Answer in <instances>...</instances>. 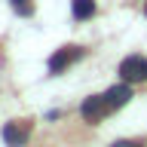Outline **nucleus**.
<instances>
[{"mask_svg":"<svg viewBox=\"0 0 147 147\" xmlns=\"http://www.w3.org/2000/svg\"><path fill=\"white\" fill-rule=\"evenodd\" d=\"M119 77L126 83H144L147 80V58L141 55H129L119 61Z\"/></svg>","mask_w":147,"mask_h":147,"instance_id":"1","label":"nucleus"},{"mask_svg":"<svg viewBox=\"0 0 147 147\" xmlns=\"http://www.w3.org/2000/svg\"><path fill=\"white\" fill-rule=\"evenodd\" d=\"M107 101H104V95H92V98H86L80 104V117L86 119V123H98L104 113H107Z\"/></svg>","mask_w":147,"mask_h":147,"instance_id":"2","label":"nucleus"},{"mask_svg":"<svg viewBox=\"0 0 147 147\" xmlns=\"http://www.w3.org/2000/svg\"><path fill=\"white\" fill-rule=\"evenodd\" d=\"M28 138H31V123H6V129H3L6 147H25Z\"/></svg>","mask_w":147,"mask_h":147,"instance_id":"3","label":"nucleus"},{"mask_svg":"<svg viewBox=\"0 0 147 147\" xmlns=\"http://www.w3.org/2000/svg\"><path fill=\"white\" fill-rule=\"evenodd\" d=\"M77 58H83V49H80V46H61V49L49 58V71L58 74V71H64L67 64H74Z\"/></svg>","mask_w":147,"mask_h":147,"instance_id":"4","label":"nucleus"},{"mask_svg":"<svg viewBox=\"0 0 147 147\" xmlns=\"http://www.w3.org/2000/svg\"><path fill=\"white\" fill-rule=\"evenodd\" d=\"M129 98H132V89H129V83H119V86H110V89L104 92V101H107V107H110V110L123 107V104H126Z\"/></svg>","mask_w":147,"mask_h":147,"instance_id":"5","label":"nucleus"},{"mask_svg":"<svg viewBox=\"0 0 147 147\" xmlns=\"http://www.w3.org/2000/svg\"><path fill=\"white\" fill-rule=\"evenodd\" d=\"M71 12H74V18H92L95 16V0H71Z\"/></svg>","mask_w":147,"mask_h":147,"instance_id":"6","label":"nucleus"},{"mask_svg":"<svg viewBox=\"0 0 147 147\" xmlns=\"http://www.w3.org/2000/svg\"><path fill=\"white\" fill-rule=\"evenodd\" d=\"M9 3H12V9H16V12H18L22 18L34 16V3H31V0H9Z\"/></svg>","mask_w":147,"mask_h":147,"instance_id":"7","label":"nucleus"},{"mask_svg":"<svg viewBox=\"0 0 147 147\" xmlns=\"http://www.w3.org/2000/svg\"><path fill=\"white\" fill-rule=\"evenodd\" d=\"M113 147H141V144H135V141H113Z\"/></svg>","mask_w":147,"mask_h":147,"instance_id":"8","label":"nucleus"},{"mask_svg":"<svg viewBox=\"0 0 147 147\" xmlns=\"http://www.w3.org/2000/svg\"><path fill=\"white\" fill-rule=\"evenodd\" d=\"M144 12H147V6H144Z\"/></svg>","mask_w":147,"mask_h":147,"instance_id":"9","label":"nucleus"}]
</instances>
